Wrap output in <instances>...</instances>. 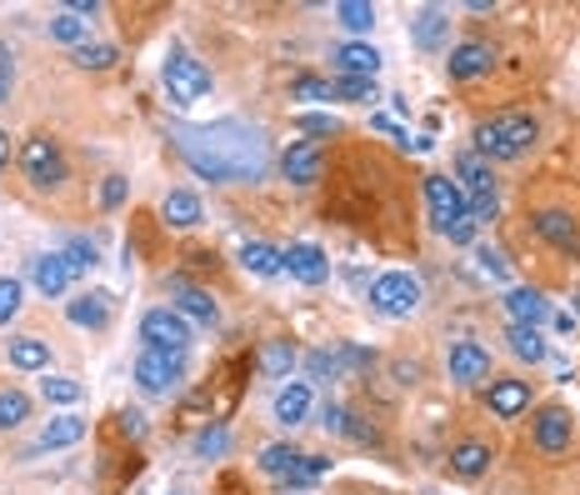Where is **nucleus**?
Instances as JSON below:
<instances>
[{"instance_id":"obj_1","label":"nucleus","mask_w":580,"mask_h":495,"mask_svg":"<svg viewBox=\"0 0 580 495\" xmlns=\"http://www.w3.org/2000/svg\"><path fill=\"white\" fill-rule=\"evenodd\" d=\"M170 145L180 151V161L205 180H221V186H246V180H261L271 151H265V135L256 126H240V120H215V126H176L170 130Z\"/></svg>"},{"instance_id":"obj_2","label":"nucleus","mask_w":580,"mask_h":495,"mask_svg":"<svg viewBox=\"0 0 580 495\" xmlns=\"http://www.w3.org/2000/svg\"><path fill=\"white\" fill-rule=\"evenodd\" d=\"M535 141H541V120L531 110H500L475 126V155L486 161H521Z\"/></svg>"},{"instance_id":"obj_3","label":"nucleus","mask_w":580,"mask_h":495,"mask_svg":"<svg viewBox=\"0 0 580 495\" xmlns=\"http://www.w3.org/2000/svg\"><path fill=\"white\" fill-rule=\"evenodd\" d=\"M421 190H426L430 225H436L440 236H446L450 246H475V221H471V211H465L461 180H450V176H426V180H421Z\"/></svg>"},{"instance_id":"obj_4","label":"nucleus","mask_w":580,"mask_h":495,"mask_svg":"<svg viewBox=\"0 0 580 495\" xmlns=\"http://www.w3.org/2000/svg\"><path fill=\"white\" fill-rule=\"evenodd\" d=\"M161 85H166L170 106H180V110H190V106H201V101H211V91H215L211 71H205V60H196L190 50H180V46L170 50L166 66H161Z\"/></svg>"},{"instance_id":"obj_5","label":"nucleus","mask_w":580,"mask_h":495,"mask_svg":"<svg viewBox=\"0 0 580 495\" xmlns=\"http://www.w3.org/2000/svg\"><path fill=\"white\" fill-rule=\"evenodd\" d=\"M131 376H135V386H141V396L166 401V396H176V390H180V380H186V355H170V351H151V345H141V351H135Z\"/></svg>"},{"instance_id":"obj_6","label":"nucleus","mask_w":580,"mask_h":495,"mask_svg":"<svg viewBox=\"0 0 580 495\" xmlns=\"http://www.w3.org/2000/svg\"><path fill=\"white\" fill-rule=\"evenodd\" d=\"M21 170L36 190H60L71 180V165H66V151H60L50 135H31L21 145Z\"/></svg>"},{"instance_id":"obj_7","label":"nucleus","mask_w":580,"mask_h":495,"mask_svg":"<svg viewBox=\"0 0 580 495\" xmlns=\"http://www.w3.org/2000/svg\"><path fill=\"white\" fill-rule=\"evenodd\" d=\"M421 300H426V291H421V281L411 271H386L370 285V306L386 320H411L421 310Z\"/></svg>"},{"instance_id":"obj_8","label":"nucleus","mask_w":580,"mask_h":495,"mask_svg":"<svg viewBox=\"0 0 580 495\" xmlns=\"http://www.w3.org/2000/svg\"><path fill=\"white\" fill-rule=\"evenodd\" d=\"M525 221L551 250L580 260V215L570 205H535V211H525Z\"/></svg>"},{"instance_id":"obj_9","label":"nucleus","mask_w":580,"mask_h":495,"mask_svg":"<svg viewBox=\"0 0 580 495\" xmlns=\"http://www.w3.org/2000/svg\"><path fill=\"white\" fill-rule=\"evenodd\" d=\"M141 341L151 345V351L186 355L190 341H196V330H190V320L180 316L176 306H151V310L141 316Z\"/></svg>"},{"instance_id":"obj_10","label":"nucleus","mask_w":580,"mask_h":495,"mask_svg":"<svg viewBox=\"0 0 580 495\" xmlns=\"http://www.w3.org/2000/svg\"><path fill=\"white\" fill-rule=\"evenodd\" d=\"M531 440L541 456H570V440H576V421H570L566 405H541L531 421Z\"/></svg>"},{"instance_id":"obj_11","label":"nucleus","mask_w":580,"mask_h":495,"mask_svg":"<svg viewBox=\"0 0 580 495\" xmlns=\"http://www.w3.org/2000/svg\"><path fill=\"white\" fill-rule=\"evenodd\" d=\"M446 376L455 380V386H481V380H490V351L481 341H455L446 351Z\"/></svg>"},{"instance_id":"obj_12","label":"nucleus","mask_w":580,"mask_h":495,"mask_svg":"<svg viewBox=\"0 0 580 495\" xmlns=\"http://www.w3.org/2000/svg\"><path fill=\"white\" fill-rule=\"evenodd\" d=\"M310 411H316V390H310V380H285V386L275 390L271 415H275V425H281V431H296V425H306Z\"/></svg>"},{"instance_id":"obj_13","label":"nucleus","mask_w":580,"mask_h":495,"mask_svg":"<svg viewBox=\"0 0 580 495\" xmlns=\"http://www.w3.org/2000/svg\"><path fill=\"white\" fill-rule=\"evenodd\" d=\"M281 266H285V275L300 281V285H325L331 281V256H325L320 246H310V240H296L291 250H281Z\"/></svg>"},{"instance_id":"obj_14","label":"nucleus","mask_w":580,"mask_h":495,"mask_svg":"<svg viewBox=\"0 0 580 495\" xmlns=\"http://www.w3.org/2000/svg\"><path fill=\"white\" fill-rule=\"evenodd\" d=\"M320 170H325V151H320L316 141H291L281 155V176L291 180V186H316Z\"/></svg>"},{"instance_id":"obj_15","label":"nucleus","mask_w":580,"mask_h":495,"mask_svg":"<svg viewBox=\"0 0 580 495\" xmlns=\"http://www.w3.org/2000/svg\"><path fill=\"white\" fill-rule=\"evenodd\" d=\"M500 306H506L510 326H531V330H541L545 320H551V300H545V291H535V285H510Z\"/></svg>"},{"instance_id":"obj_16","label":"nucleus","mask_w":580,"mask_h":495,"mask_svg":"<svg viewBox=\"0 0 580 495\" xmlns=\"http://www.w3.org/2000/svg\"><path fill=\"white\" fill-rule=\"evenodd\" d=\"M486 405H490V415H500V421H516L521 411H531V386L516 376H490Z\"/></svg>"},{"instance_id":"obj_17","label":"nucleus","mask_w":580,"mask_h":495,"mask_svg":"<svg viewBox=\"0 0 580 495\" xmlns=\"http://www.w3.org/2000/svg\"><path fill=\"white\" fill-rule=\"evenodd\" d=\"M490 66H496V50H490L486 40H461V46H450V60H446L450 81H475V75H486Z\"/></svg>"},{"instance_id":"obj_18","label":"nucleus","mask_w":580,"mask_h":495,"mask_svg":"<svg viewBox=\"0 0 580 495\" xmlns=\"http://www.w3.org/2000/svg\"><path fill=\"white\" fill-rule=\"evenodd\" d=\"M170 306H176L186 320H201V326H215V316H221L215 295L201 291V285H190V281H170Z\"/></svg>"},{"instance_id":"obj_19","label":"nucleus","mask_w":580,"mask_h":495,"mask_svg":"<svg viewBox=\"0 0 580 495\" xmlns=\"http://www.w3.org/2000/svg\"><path fill=\"white\" fill-rule=\"evenodd\" d=\"M71 281H75V275H71V266H66V256H60V250H56V256H36V260H31V285H36L46 300H60V295L71 291Z\"/></svg>"},{"instance_id":"obj_20","label":"nucleus","mask_w":580,"mask_h":495,"mask_svg":"<svg viewBox=\"0 0 580 495\" xmlns=\"http://www.w3.org/2000/svg\"><path fill=\"white\" fill-rule=\"evenodd\" d=\"M335 71L351 75V81H376L380 50L366 46V40H345V46H335Z\"/></svg>"},{"instance_id":"obj_21","label":"nucleus","mask_w":580,"mask_h":495,"mask_svg":"<svg viewBox=\"0 0 580 495\" xmlns=\"http://www.w3.org/2000/svg\"><path fill=\"white\" fill-rule=\"evenodd\" d=\"M411 40H415V50H440V46H446V40H450V11H446V5H426V11H415Z\"/></svg>"},{"instance_id":"obj_22","label":"nucleus","mask_w":580,"mask_h":495,"mask_svg":"<svg viewBox=\"0 0 580 495\" xmlns=\"http://www.w3.org/2000/svg\"><path fill=\"white\" fill-rule=\"evenodd\" d=\"M85 431H91V425H85L75 411H66V415H50V421L40 425L36 450H66V446H81V440H85Z\"/></svg>"},{"instance_id":"obj_23","label":"nucleus","mask_w":580,"mask_h":495,"mask_svg":"<svg viewBox=\"0 0 580 495\" xmlns=\"http://www.w3.org/2000/svg\"><path fill=\"white\" fill-rule=\"evenodd\" d=\"M490 460H496V450L486 440H455L450 446V471L461 475V481H481L490 471Z\"/></svg>"},{"instance_id":"obj_24","label":"nucleus","mask_w":580,"mask_h":495,"mask_svg":"<svg viewBox=\"0 0 580 495\" xmlns=\"http://www.w3.org/2000/svg\"><path fill=\"white\" fill-rule=\"evenodd\" d=\"M66 316H71V326H81V330H106L110 326V295L106 291L75 295L71 306H66Z\"/></svg>"},{"instance_id":"obj_25","label":"nucleus","mask_w":580,"mask_h":495,"mask_svg":"<svg viewBox=\"0 0 580 495\" xmlns=\"http://www.w3.org/2000/svg\"><path fill=\"white\" fill-rule=\"evenodd\" d=\"M455 176H461L465 196H496V176H490V161H486V155L461 151V155H455Z\"/></svg>"},{"instance_id":"obj_26","label":"nucleus","mask_w":580,"mask_h":495,"mask_svg":"<svg viewBox=\"0 0 580 495\" xmlns=\"http://www.w3.org/2000/svg\"><path fill=\"white\" fill-rule=\"evenodd\" d=\"M161 221L176 225V231H190V225H201V221H205L201 196H196V190H170L166 201H161Z\"/></svg>"},{"instance_id":"obj_27","label":"nucleus","mask_w":580,"mask_h":495,"mask_svg":"<svg viewBox=\"0 0 580 495\" xmlns=\"http://www.w3.org/2000/svg\"><path fill=\"white\" fill-rule=\"evenodd\" d=\"M296 361H300V351H296V341H285V335L265 341V345H261V355H256V366H261L271 380H291Z\"/></svg>"},{"instance_id":"obj_28","label":"nucleus","mask_w":580,"mask_h":495,"mask_svg":"<svg viewBox=\"0 0 580 495\" xmlns=\"http://www.w3.org/2000/svg\"><path fill=\"white\" fill-rule=\"evenodd\" d=\"M5 355H11L15 370H50V345L40 335H11Z\"/></svg>"},{"instance_id":"obj_29","label":"nucleus","mask_w":580,"mask_h":495,"mask_svg":"<svg viewBox=\"0 0 580 495\" xmlns=\"http://www.w3.org/2000/svg\"><path fill=\"white\" fill-rule=\"evenodd\" d=\"M506 351L516 355V361H525V366H541L545 355H551V345H545V335L531 326H506Z\"/></svg>"},{"instance_id":"obj_30","label":"nucleus","mask_w":580,"mask_h":495,"mask_svg":"<svg viewBox=\"0 0 580 495\" xmlns=\"http://www.w3.org/2000/svg\"><path fill=\"white\" fill-rule=\"evenodd\" d=\"M46 31H50V40H60V46H71V50H81L85 40H91V21H85V15H75L71 5L50 15Z\"/></svg>"},{"instance_id":"obj_31","label":"nucleus","mask_w":580,"mask_h":495,"mask_svg":"<svg viewBox=\"0 0 580 495\" xmlns=\"http://www.w3.org/2000/svg\"><path fill=\"white\" fill-rule=\"evenodd\" d=\"M240 266H246L250 275H261V281H271V275H285L281 250L265 246V240H246V246H240Z\"/></svg>"},{"instance_id":"obj_32","label":"nucleus","mask_w":580,"mask_h":495,"mask_svg":"<svg viewBox=\"0 0 580 495\" xmlns=\"http://www.w3.org/2000/svg\"><path fill=\"white\" fill-rule=\"evenodd\" d=\"M325 475H331V456H300L296 471L285 475V491H300V495H306L310 485L325 481Z\"/></svg>"},{"instance_id":"obj_33","label":"nucleus","mask_w":580,"mask_h":495,"mask_svg":"<svg viewBox=\"0 0 580 495\" xmlns=\"http://www.w3.org/2000/svg\"><path fill=\"white\" fill-rule=\"evenodd\" d=\"M71 60L81 66V71H110L120 60V50L110 46V40H85L81 50H71Z\"/></svg>"},{"instance_id":"obj_34","label":"nucleus","mask_w":580,"mask_h":495,"mask_svg":"<svg viewBox=\"0 0 580 495\" xmlns=\"http://www.w3.org/2000/svg\"><path fill=\"white\" fill-rule=\"evenodd\" d=\"M335 21H341L351 36H366L370 25H376V5H370V0H341V5H335Z\"/></svg>"},{"instance_id":"obj_35","label":"nucleus","mask_w":580,"mask_h":495,"mask_svg":"<svg viewBox=\"0 0 580 495\" xmlns=\"http://www.w3.org/2000/svg\"><path fill=\"white\" fill-rule=\"evenodd\" d=\"M296 460H300V450L291 446V440H281V446H265L261 450V471L275 475V481H285V475L296 471Z\"/></svg>"},{"instance_id":"obj_36","label":"nucleus","mask_w":580,"mask_h":495,"mask_svg":"<svg viewBox=\"0 0 580 495\" xmlns=\"http://www.w3.org/2000/svg\"><path fill=\"white\" fill-rule=\"evenodd\" d=\"M40 396H46L50 405H75L85 396V386L75 376H50V370H46V380H40Z\"/></svg>"},{"instance_id":"obj_37","label":"nucleus","mask_w":580,"mask_h":495,"mask_svg":"<svg viewBox=\"0 0 580 495\" xmlns=\"http://www.w3.org/2000/svg\"><path fill=\"white\" fill-rule=\"evenodd\" d=\"M25 421H31V396L25 390H0V431H15Z\"/></svg>"},{"instance_id":"obj_38","label":"nucleus","mask_w":580,"mask_h":495,"mask_svg":"<svg viewBox=\"0 0 580 495\" xmlns=\"http://www.w3.org/2000/svg\"><path fill=\"white\" fill-rule=\"evenodd\" d=\"M25 306V281L21 275H0V326H11Z\"/></svg>"},{"instance_id":"obj_39","label":"nucleus","mask_w":580,"mask_h":495,"mask_svg":"<svg viewBox=\"0 0 580 495\" xmlns=\"http://www.w3.org/2000/svg\"><path fill=\"white\" fill-rule=\"evenodd\" d=\"M66 266H71V275H91L95 266H100V250H95V240H66Z\"/></svg>"},{"instance_id":"obj_40","label":"nucleus","mask_w":580,"mask_h":495,"mask_svg":"<svg viewBox=\"0 0 580 495\" xmlns=\"http://www.w3.org/2000/svg\"><path fill=\"white\" fill-rule=\"evenodd\" d=\"M475 271L486 275V281H500V285H506V281H510V260L500 256L496 246H475Z\"/></svg>"},{"instance_id":"obj_41","label":"nucleus","mask_w":580,"mask_h":495,"mask_svg":"<svg viewBox=\"0 0 580 495\" xmlns=\"http://www.w3.org/2000/svg\"><path fill=\"white\" fill-rule=\"evenodd\" d=\"M291 101H335V85L325 75H296L291 81Z\"/></svg>"},{"instance_id":"obj_42","label":"nucleus","mask_w":580,"mask_h":495,"mask_svg":"<svg viewBox=\"0 0 580 495\" xmlns=\"http://www.w3.org/2000/svg\"><path fill=\"white\" fill-rule=\"evenodd\" d=\"M225 450H230V431L225 425H205L201 436H196V456L201 460H221Z\"/></svg>"},{"instance_id":"obj_43","label":"nucleus","mask_w":580,"mask_h":495,"mask_svg":"<svg viewBox=\"0 0 580 495\" xmlns=\"http://www.w3.org/2000/svg\"><path fill=\"white\" fill-rule=\"evenodd\" d=\"M306 366H310V376L325 380V376H341V370L351 366V361H345V345H335V351H310Z\"/></svg>"},{"instance_id":"obj_44","label":"nucleus","mask_w":580,"mask_h":495,"mask_svg":"<svg viewBox=\"0 0 580 495\" xmlns=\"http://www.w3.org/2000/svg\"><path fill=\"white\" fill-rule=\"evenodd\" d=\"M335 101L370 106V101H376V81H351V75H341V81H335Z\"/></svg>"},{"instance_id":"obj_45","label":"nucleus","mask_w":580,"mask_h":495,"mask_svg":"<svg viewBox=\"0 0 580 495\" xmlns=\"http://www.w3.org/2000/svg\"><path fill=\"white\" fill-rule=\"evenodd\" d=\"M320 425H325L331 436H345V425H351V411H345L341 401H325V405H320Z\"/></svg>"},{"instance_id":"obj_46","label":"nucleus","mask_w":580,"mask_h":495,"mask_svg":"<svg viewBox=\"0 0 580 495\" xmlns=\"http://www.w3.org/2000/svg\"><path fill=\"white\" fill-rule=\"evenodd\" d=\"M11 85H15V56H11V46L0 40V101H11Z\"/></svg>"},{"instance_id":"obj_47","label":"nucleus","mask_w":580,"mask_h":495,"mask_svg":"<svg viewBox=\"0 0 580 495\" xmlns=\"http://www.w3.org/2000/svg\"><path fill=\"white\" fill-rule=\"evenodd\" d=\"M120 201H126V180H120V176H106V186H100V205H106V211H116Z\"/></svg>"},{"instance_id":"obj_48","label":"nucleus","mask_w":580,"mask_h":495,"mask_svg":"<svg viewBox=\"0 0 580 495\" xmlns=\"http://www.w3.org/2000/svg\"><path fill=\"white\" fill-rule=\"evenodd\" d=\"M300 130H310V135H335V120L331 116H300Z\"/></svg>"},{"instance_id":"obj_49","label":"nucleus","mask_w":580,"mask_h":495,"mask_svg":"<svg viewBox=\"0 0 580 495\" xmlns=\"http://www.w3.org/2000/svg\"><path fill=\"white\" fill-rule=\"evenodd\" d=\"M120 431L141 440V436H145V415H141V411H126V415H120Z\"/></svg>"},{"instance_id":"obj_50","label":"nucleus","mask_w":580,"mask_h":495,"mask_svg":"<svg viewBox=\"0 0 580 495\" xmlns=\"http://www.w3.org/2000/svg\"><path fill=\"white\" fill-rule=\"evenodd\" d=\"M551 326H556L560 335H576V326H580V320L570 316V310H560V316H556V310H551Z\"/></svg>"},{"instance_id":"obj_51","label":"nucleus","mask_w":580,"mask_h":495,"mask_svg":"<svg viewBox=\"0 0 580 495\" xmlns=\"http://www.w3.org/2000/svg\"><path fill=\"white\" fill-rule=\"evenodd\" d=\"M5 165H11V135L0 130V170H5Z\"/></svg>"},{"instance_id":"obj_52","label":"nucleus","mask_w":580,"mask_h":495,"mask_svg":"<svg viewBox=\"0 0 580 495\" xmlns=\"http://www.w3.org/2000/svg\"><path fill=\"white\" fill-rule=\"evenodd\" d=\"M285 495H300V491H285Z\"/></svg>"}]
</instances>
